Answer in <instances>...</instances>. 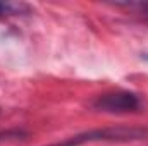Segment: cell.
I'll return each mask as SVG.
<instances>
[{"label": "cell", "instance_id": "6da1fadb", "mask_svg": "<svg viewBox=\"0 0 148 146\" xmlns=\"http://www.w3.org/2000/svg\"><path fill=\"white\" fill-rule=\"evenodd\" d=\"M148 139V129L138 127H112V129H95L88 132H81L71 136L60 143L48 146H81L86 143H98V141H112V143H127V141H138Z\"/></svg>", "mask_w": 148, "mask_h": 146}, {"label": "cell", "instance_id": "7a4b0ae2", "mask_svg": "<svg viewBox=\"0 0 148 146\" xmlns=\"http://www.w3.org/2000/svg\"><path fill=\"white\" fill-rule=\"evenodd\" d=\"M91 107L103 113H138L143 110V100L133 91H114L95 98Z\"/></svg>", "mask_w": 148, "mask_h": 146}, {"label": "cell", "instance_id": "3957f363", "mask_svg": "<svg viewBox=\"0 0 148 146\" xmlns=\"http://www.w3.org/2000/svg\"><path fill=\"white\" fill-rule=\"evenodd\" d=\"M28 12V5L24 3H16V2H0V17H9V16H17Z\"/></svg>", "mask_w": 148, "mask_h": 146}, {"label": "cell", "instance_id": "277c9868", "mask_svg": "<svg viewBox=\"0 0 148 146\" xmlns=\"http://www.w3.org/2000/svg\"><path fill=\"white\" fill-rule=\"evenodd\" d=\"M23 138H24V132H21V131H0V143L17 141V139H23Z\"/></svg>", "mask_w": 148, "mask_h": 146}, {"label": "cell", "instance_id": "5b68a950", "mask_svg": "<svg viewBox=\"0 0 148 146\" xmlns=\"http://www.w3.org/2000/svg\"><path fill=\"white\" fill-rule=\"evenodd\" d=\"M138 7L141 9V12H143V17L148 21V3H140Z\"/></svg>", "mask_w": 148, "mask_h": 146}, {"label": "cell", "instance_id": "8992f818", "mask_svg": "<svg viewBox=\"0 0 148 146\" xmlns=\"http://www.w3.org/2000/svg\"><path fill=\"white\" fill-rule=\"evenodd\" d=\"M141 59H145V60H148V53H143V55H141Z\"/></svg>", "mask_w": 148, "mask_h": 146}]
</instances>
